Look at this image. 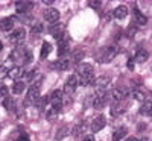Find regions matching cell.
<instances>
[{
  "label": "cell",
  "instance_id": "1",
  "mask_svg": "<svg viewBox=\"0 0 152 141\" xmlns=\"http://www.w3.org/2000/svg\"><path fill=\"white\" fill-rule=\"evenodd\" d=\"M11 59H14L17 62H21V64H29L32 61V53H31L29 49L23 47V46H18L14 52H12Z\"/></svg>",
  "mask_w": 152,
  "mask_h": 141
},
{
  "label": "cell",
  "instance_id": "2",
  "mask_svg": "<svg viewBox=\"0 0 152 141\" xmlns=\"http://www.w3.org/2000/svg\"><path fill=\"white\" fill-rule=\"evenodd\" d=\"M116 47H113V46H108V47H104L102 50L99 52L97 55V61L99 62H110L114 59V56H116Z\"/></svg>",
  "mask_w": 152,
  "mask_h": 141
},
{
  "label": "cell",
  "instance_id": "3",
  "mask_svg": "<svg viewBox=\"0 0 152 141\" xmlns=\"http://www.w3.org/2000/svg\"><path fill=\"white\" fill-rule=\"evenodd\" d=\"M107 103V91L104 88H97L96 89V93H94V100H93V106L100 109V108H104Z\"/></svg>",
  "mask_w": 152,
  "mask_h": 141
},
{
  "label": "cell",
  "instance_id": "4",
  "mask_svg": "<svg viewBox=\"0 0 152 141\" xmlns=\"http://www.w3.org/2000/svg\"><path fill=\"white\" fill-rule=\"evenodd\" d=\"M49 100H50V105H52V109L56 111V112H59L61 108H62V91L55 89V91L50 94Z\"/></svg>",
  "mask_w": 152,
  "mask_h": 141
},
{
  "label": "cell",
  "instance_id": "5",
  "mask_svg": "<svg viewBox=\"0 0 152 141\" xmlns=\"http://www.w3.org/2000/svg\"><path fill=\"white\" fill-rule=\"evenodd\" d=\"M38 99H40V88L32 85V86L28 89V94H26V105L37 103Z\"/></svg>",
  "mask_w": 152,
  "mask_h": 141
},
{
  "label": "cell",
  "instance_id": "6",
  "mask_svg": "<svg viewBox=\"0 0 152 141\" xmlns=\"http://www.w3.org/2000/svg\"><path fill=\"white\" fill-rule=\"evenodd\" d=\"M24 36H26V31H24L23 28H18L15 31H12L11 35H9L12 44H21V41L24 40Z\"/></svg>",
  "mask_w": 152,
  "mask_h": 141
},
{
  "label": "cell",
  "instance_id": "7",
  "mask_svg": "<svg viewBox=\"0 0 152 141\" xmlns=\"http://www.w3.org/2000/svg\"><path fill=\"white\" fill-rule=\"evenodd\" d=\"M69 50V35L64 33L58 40V56H64Z\"/></svg>",
  "mask_w": 152,
  "mask_h": 141
},
{
  "label": "cell",
  "instance_id": "8",
  "mask_svg": "<svg viewBox=\"0 0 152 141\" xmlns=\"http://www.w3.org/2000/svg\"><path fill=\"white\" fill-rule=\"evenodd\" d=\"M128 94V91H126L125 88H114L111 91V100L113 103H120V102L125 99V96Z\"/></svg>",
  "mask_w": 152,
  "mask_h": 141
},
{
  "label": "cell",
  "instance_id": "9",
  "mask_svg": "<svg viewBox=\"0 0 152 141\" xmlns=\"http://www.w3.org/2000/svg\"><path fill=\"white\" fill-rule=\"evenodd\" d=\"M44 18H46L47 23L55 24V23L59 20V12H58V9H55V8H49V9H46V12H44Z\"/></svg>",
  "mask_w": 152,
  "mask_h": 141
},
{
  "label": "cell",
  "instance_id": "10",
  "mask_svg": "<svg viewBox=\"0 0 152 141\" xmlns=\"http://www.w3.org/2000/svg\"><path fill=\"white\" fill-rule=\"evenodd\" d=\"M104 126H105V117H104V115H97V117L93 118V121H91V129H93L94 132L102 131Z\"/></svg>",
  "mask_w": 152,
  "mask_h": 141
},
{
  "label": "cell",
  "instance_id": "11",
  "mask_svg": "<svg viewBox=\"0 0 152 141\" xmlns=\"http://www.w3.org/2000/svg\"><path fill=\"white\" fill-rule=\"evenodd\" d=\"M23 74H26V71L23 70V67H20V65H17V67H12L11 70H9V74H8V78H11V79H15V82L21 78Z\"/></svg>",
  "mask_w": 152,
  "mask_h": 141
},
{
  "label": "cell",
  "instance_id": "12",
  "mask_svg": "<svg viewBox=\"0 0 152 141\" xmlns=\"http://www.w3.org/2000/svg\"><path fill=\"white\" fill-rule=\"evenodd\" d=\"M0 29L3 32H12V29H14V20L9 18V17L2 18L0 20Z\"/></svg>",
  "mask_w": 152,
  "mask_h": 141
},
{
  "label": "cell",
  "instance_id": "13",
  "mask_svg": "<svg viewBox=\"0 0 152 141\" xmlns=\"http://www.w3.org/2000/svg\"><path fill=\"white\" fill-rule=\"evenodd\" d=\"M49 32L56 38V41L66 33V32H64V26H62V24H52V26H50V29H49Z\"/></svg>",
  "mask_w": 152,
  "mask_h": 141
},
{
  "label": "cell",
  "instance_id": "14",
  "mask_svg": "<svg viewBox=\"0 0 152 141\" xmlns=\"http://www.w3.org/2000/svg\"><path fill=\"white\" fill-rule=\"evenodd\" d=\"M15 8H17V12L26 14V12H29L34 8V3L32 2H17L15 3Z\"/></svg>",
  "mask_w": 152,
  "mask_h": 141
},
{
  "label": "cell",
  "instance_id": "15",
  "mask_svg": "<svg viewBox=\"0 0 152 141\" xmlns=\"http://www.w3.org/2000/svg\"><path fill=\"white\" fill-rule=\"evenodd\" d=\"M94 82H96L94 74H81V78H79V84L84 85V86H90Z\"/></svg>",
  "mask_w": 152,
  "mask_h": 141
},
{
  "label": "cell",
  "instance_id": "16",
  "mask_svg": "<svg viewBox=\"0 0 152 141\" xmlns=\"http://www.w3.org/2000/svg\"><path fill=\"white\" fill-rule=\"evenodd\" d=\"M126 15H128V8L126 6L120 5V6H117L116 9H114V17H116L117 20H123Z\"/></svg>",
  "mask_w": 152,
  "mask_h": 141
},
{
  "label": "cell",
  "instance_id": "17",
  "mask_svg": "<svg viewBox=\"0 0 152 141\" xmlns=\"http://www.w3.org/2000/svg\"><path fill=\"white\" fill-rule=\"evenodd\" d=\"M140 114L142 115H148V117H152V102L151 100H145L143 105L140 108Z\"/></svg>",
  "mask_w": 152,
  "mask_h": 141
},
{
  "label": "cell",
  "instance_id": "18",
  "mask_svg": "<svg viewBox=\"0 0 152 141\" xmlns=\"http://www.w3.org/2000/svg\"><path fill=\"white\" fill-rule=\"evenodd\" d=\"M52 52V44L50 43H47V41H44L43 43V46H41V53H40V58L41 59H46L47 56H49V53Z\"/></svg>",
  "mask_w": 152,
  "mask_h": 141
},
{
  "label": "cell",
  "instance_id": "19",
  "mask_svg": "<svg viewBox=\"0 0 152 141\" xmlns=\"http://www.w3.org/2000/svg\"><path fill=\"white\" fill-rule=\"evenodd\" d=\"M78 84H79V76H78V74H72L70 78L67 79V82H66V85H67L69 88H72V89H76Z\"/></svg>",
  "mask_w": 152,
  "mask_h": 141
},
{
  "label": "cell",
  "instance_id": "20",
  "mask_svg": "<svg viewBox=\"0 0 152 141\" xmlns=\"http://www.w3.org/2000/svg\"><path fill=\"white\" fill-rule=\"evenodd\" d=\"M148 58H149V53L146 52L145 49H140V50L135 53V61H137V62H145V61H148Z\"/></svg>",
  "mask_w": 152,
  "mask_h": 141
},
{
  "label": "cell",
  "instance_id": "21",
  "mask_svg": "<svg viewBox=\"0 0 152 141\" xmlns=\"http://www.w3.org/2000/svg\"><path fill=\"white\" fill-rule=\"evenodd\" d=\"M126 127H120V129H117L116 132L113 134V141H120L123 140V137H126Z\"/></svg>",
  "mask_w": 152,
  "mask_h": 141
},
{
  "label": "cell",
  "instance_id": "22",
  "mask_svg": "<svg viewBox=\"0 0 152 141\" xmlns=\"http://www.w3.org/2000/svg\"><path fill=\"white\" fill-rule=\"evenodd\" d=\"M24 88H26L24 82H23V81H17V82L14 84V86H12V93H14V94H21V93L24 91Z\"/></svg>",
  "mask_w": 152,
  "mask_h": 141
},
{
  "label": "cell",
  "instance_id": "23",
  "mask_svg": "<svg viewBox=\"0 0 152 141\" xmlns=\"http://www.w3.org/2000/svg\"><path fill=\"white\" fill-rule=\"evenodd\" d=\"M79 70H81V74H94V68L91 64H81Z\"/></svg>",
  "mask_w": 152,
  "mask_h": 141
},
{
  "label": "cell",
  "instance_id": "24",
  "mask_svg": "<svg viewBox=\"0 0 152 141\" xmlns=\"http://www.w3.org/2000/svg\"><path fill=\"white\" fill-rule=\"evenodd\" d=\"M70 65H72L70 59H61L59 62H56V68H58V70H61V71L69 70V68H70Z\"/></svg>",
  "mask_w": 152,
  "mask_h": 141
},
{
  "label": "cell",
  "instance_id": "25",
  "mask_svg": "<svg viewBox=\"0 0 152 141\" xmlns=\"http://www.w3.org/2000/svg\"><path fill=\"white\" fill-rule=\"evenodd\" d=\"M3 106H5L8 111H14V109H15V102H14V99L5 97V100H3Z\"/></svg>",
  "mask_w": 152,
  "mask_h": 141
},
{
  "label": "cell",
  "instance_id": "26",
  "mask_svg": "<svg viewBox=\"0 0 152 141\" xmlns=\"http://www.w3.org/2000/svg\"><path fill=\"white\" fill-rule=\"evenodd\" d=\"M122 114H123V108H120L119 103H113V106H111V115L113 117H119Z\"/></svg>",
  "mask_w": 152,
  "mask_h": 141
},
{
  "label": "cell",
  "instance_id": "27",
  "mask_svg": "<svg viewBox=\"0 0 152 141\" xmlns=\"http://www.w3.org/2000/svg\"><path fill=\"white\" fill-rule=\"evenodd\" d=\"M135 20H137L138 26H143V24H146V21H148V18L142 14L140 11H137V9H135Z\"/></svg>",
  "mask_w": 152,
  "mask_h": 141
},
{
  "label": "cell",
  "instance_id": "28",
  "mask_svg": "<svg viewBox=\"0 0 152 141\" xmlns=\"http://www.w3.org/2000/svg\"><path fill=\"white\" fill-rule=\"evenodd\" d=\"M132 97L138 102H145V93L142 91V89H134L132 91Z\"/></svg>",
  "mask_w": 152,
  "mask_h": 141
},
{
  "label": "cell",
  "instance_id": "29",
  "mask_svg": "<svg viewBox=\"0 0 152 141\" xmlns=\"http://www.w3.org/2000/svg\"><path fill=\"white\" fill-rule=\"evenodd\" d=\"M84 56H85V53H84V52H81V50H76L75 55H73V62H75V64H79V62H82Z\"/></svg>",
  "mask_w": 152,
  "mask_h": 141
},
{
  "label": "cell",
  "instance_id": "30",
  "mask_svg": "<svg viewBox=\"0 0 152 141\" xmlns=\"http://www.w3.org/2000/svg\"><path fill=\"white\" fill-rule=\"evenodd\" d=\"M110 82V79L107 78V76H102V78L96 79V84H97V88H104L105 89V85Z\"/></svg>",
  "mask_w": 152,
  "mask_h": 141
},
{
  "label": "cell",
  "instance_id": "31",
  "mask_svg": "<svg viewBox=\"0 0 152 141\" xmlns=\"http://www.w3.org/2000/svg\"><path fill=\"white\" fill-rule=\"evenodd\" d=\"M47 102H50V100H49L47 97H40V99H38V102H37L35 105H37L38 108H40L41 111H44V106L47 105Z\"/></svg>",
  "mask_w": 152,
  "mask_h": 141
},
{
  "label": "cell",
  "instance_id": "32",
  "mask_svg": "<svg viewBox=\"0 0 152 141\" xmlns=\"http://www.w3.org/2000/svg\"><path fill=\"white\" fill-rule=\"evenodd\" d=\"M85 131V123H79V124H76V127L73 129V135H76L78 137L81 132H84Z\"/></svg>",
  "mask_w": 152,
  "mask_h": 141
},
{
  "label": "cell",
  "instance_id": "33",
  "mask_svg": "<svg viewBox=\"0 0 152 141\" xmlns=\"http://www.w3.org/2000/svg\"><path fill=\"white\" fill-rule=\"evenodd\" d=\"M41 32H43V24L37 23L35 26H32V35H38V33H41Z\"/></svg>",
  "mask_w": 152,
  "mask_h": 141
},
{
  "label": "cell",
  "instance_id": "34",
  "mask_svg": "<svg viewBox=\"0 0 152 141\" xmlns=\"http://www.w3.org/2000/svg\"><path fill=\"white\" fill-rule=\"evenodd\" d=\"M8 86L6 85H2L0 86V97H8Z\"/></svg>",
  "mask_w": 152,
  "mask_h": 141
},
{
  "label": "cell",
  "instance_id": "35",
  "mask_svg": "<svg viewBox=\"0 0 152 141\" xmlns=\"http://www.w3.org/2000/svg\"><path fill=\"white\" fill-rule=\"evenodd\" d=\"M35 70H31V71H28L26 74H24V76H26V81H32L34 82V79H35Z\"/></svg>",
  "mask_w": 152,
  "mask_h": 141
},
{
  "label": "cell",
  "instance_id": "36",
  "mask_svg": "<svg viewBox=\"0 0 152 141\" xmlns=\"http://www.w3.org/2000/svg\"><path fill=\"white\" fill-rule=\"evenodd\" d=\"M9 74V70L6 67H2L0 68V78H6V76Z\"/></svg>",
  "mask_w": 152,
  "mask_h": 141
},
{
  "label": "cell",
  "instance_id": "37",
  "mask_svg": "<svg viewBox=\"0 0 152 141\" xmlns=\"http://www.w3.org/2000/svg\"><path fill=\"white\" fill-rule=\"evenodd\" d=\"M137 129H138V131H145V129H146V124H145V123H140Z\"/></svg>",
  "mask_w": 152,
  "mask_h": 141
},
{
  "label": "cell",
  "instance_id": "38",
  "mask_svg": "<svg viewBox=\"0 0 152 141\" xmlns=\"http://www.w3.org/2000/svg\"><path fill=\"white\" fill-rule=\"evenodd\" d=\"M82 141H96V140H94V137H90V135H87V137H85V138H84Z\"/></svg>",
  "mask_w": 152,
  "mask_h": 141
},
{
  "label": "cell",
  "instance_id": "39",
  "mask_svg": "<svg viewBox=\"0 0 152 141\" xmlns=\"http://www.w3.org/2000/svg\"><path fill=\"white\" fill-rule=\"evenodd\" d=\"M128 68L129 70H134V62L132 61H128Z\"/></svg>",
  "mask_w": 152,
  "mask_h": 141
},
{
  "label": "cell",
  "instance_id": "40",
  "mask_svg": "<svg viewBox=\"0 0 152 141\" xmlns=\"http://www.w3.org/2000/svg\"><path fill=\"white\" fill-rule=\"evenodd\" d=\"M90 5H91V6H96V8H97V6L100 5V2H90Z\"/></svg>",
  "mask_w": 152,
  "mask_h": 141
},
{
  "label": "cell",
  "instance_id": "41",
  "mask_svg": "<svg viewBox=\"0 0 152 141\" xmlns=\"http://www.w3.org/2000/svg\"><path fill=\"white\" fill-rule=\"evenodd\" d=\"M43 3H46V5H52V3H53V0H44Z\"/></svg>",
  "mask_w": 152,
  "mask_h": 141
},
{
  "label": "cell",
  "instance_id": "42",
  "mask_svg": "<svg viewBox=\"0 0 152 141\" xmlns=\"http://www.w3.org/2000/svg\"><path fill=\"white\" fill-rule=\"evenodd\" d=\"M126 141H138V140H137V138H134V137H131V138H128Z\"/></svg>",
  "mask_w": 152,
  "mask_h": 141
},
{
  "label": "cell",
  "instance_id": "43",
  "mask_svg": "<svg viewBox=\"0 0 152 141\" xmlns=\"http://www.w3.org/2000/svg\"><path fill=\"white\" fill-rule=\"evenodd\" d=\"M2 49H3V44H2V41H0V52H2Z\"/></svg>",
  "mask_w": 152,
  "mask_h": 141
},
{
  "label": "cell",
  "instance_id": "44",
  "mask_svg": "<svg viewBox=\"0 0 152 141\" xmlns=\"http://www.w3.org/2000/svg\"><path fill=\"white\" fill-rule=\"evenodd\" d=\"M21 141H28V138H26V137H23V140H21Z\"/></svg>",
  "mask_w": 152,
  "mask_h": 141
}]
</instances>
